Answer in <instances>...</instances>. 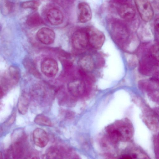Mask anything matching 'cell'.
Instances as JSON below:
<instances>
[{"instance_id": "cell-2", "label": "cell", "mask_w": 159, "mask_h": 159, "mask_svg": "<svg viewBox=\"0 0 159 159\" xmlns=\"http://www.w3.org/2000/svg\"><path fill=\"white\" fill-rule=\"evenodd\" d=\"M134 2L141 19L145 22L150 21L153 18L154 11L148 0H134Z\"/></svg>"}, {"instance_id": "cell-18", "label": "cell", "mask_w": 159, "mask_h": 159, "mask_svg": "<svg viewBox=\"0 0 159 159\" xmlns=\"http://www.w3.org/2000/svg\"><path fill=\"white\" fill-rule=\"evenodd\" d=\"M29 101L26 98H21L18 102V107L20 111L22 114H25L27 111Z\"/></svg>"}, {"instance_id": "cell-6", "label": "cell", "mask_w": 159, "mask_h": 159, "mask_svg": "<svg viewBox=\"0 0 159 159\" xmlns=\"http://www.w3.org/2000/svg\"><path fill=\"white\" fill-rule=\"evenodd\" d=\"M69 93L75 97H80L85 94L86 87L84 83L79 80H74L70 82L68 85Z\"/></svg>"}, {"instance_id": "cell-9", "label": "cell", "mask_w": 159, "mask_h": 159, "mask_svg": "<svg viewBox=\"0 0 159 159\" xmlns=\"http://www.w3.org/2000/svg\"><path fill=\"white\" fill-rule=\"evenodd\" d=\"M79 10L78 19L81 23H85L91 19L92 14L91 9L89 5L85 2H81L78 5Z\"/></svg>"}, {"instance_id": "cell-11", "label": "cell", "mask_w": 159, "mask_h": 159, "mask_svg": "<svg viewBox=\"0 0 159 159\" xmlns=\"http://www.w3.org/2000/svg\"><path fill=\"white\" fill-rule=\"evenodd\" d=\"M47 18L51 24L57 25L61 24L63 20V16L61 11L56 8L48 10L46 14Z\"/></svg>"}, {"instance_id": "cell-4", "label": "cell", "mask_w": 159, "mask_h": 159, "mask_svg": "<svg viewBox=\"0 0 159 159\" xmlns=\"http://www.w3.org/2000/svg\"><path fill=\"white\" fill-rule=\"evenodd\" d=\"M72 42L73 46L76 49L80 50L85 48L89 44L86 29L75 32L72 36Z\"/></svg>"}, {"instance_id": "cell-17", "label": "cell", "mask_w": 159, "mask_h": 159, "mask_svg": "<svg viewBox=\"0 0 159 159\" xmlns=\"http://www.w3.org/2000/svg\"><path fill=\"white\" fill-rule=\"evenodd\" d=\"M39 5V3L35 0H29L22 2L21 7L24 8H29L33 10L37 9Z\"/></svg>"}, {"instance_id": "cell-16", "label": "cell", "mask_w": 159, "mask_h": 159, "mask_svg": "<svg viewBox=\"0 0 159 159\" xmlns=\"http://www.w3.org/2000/svg\"><path fill=\"white\" fill-rule=\"evenodd\" d=\"M34 121L36 124L40 125L51 126L52 125L50 119L42 114L37 115L34 119Z\"/></svg>"}, {"instance_id": "cell-13", "label": "cell", "mask_w": 159, "mask_h": 159, "mask_svg": "<svg viewBox=\"0 0 159 159\" xmlns=\"http://www.w3.org/2000/svg\"><path fill=\"white\" fill-rule=\"evenodd\" d=\"M26 23L29 26L34 27L43 24V21L40 15L38 13H35L28 16L26 20Z\"/></svg>"}, {"instance_id": "cell-22", "label": "cell", "mask_w": 159, "mask_h": 159, "mask_svg": "<svg viewBox=\"0 0 159 159\" xmlns=\"http://www.w3.org/2000/svg\"><path fill=\"white\" fill-rule=\"evenodd\" d=\"M2 154L1 152L0 151V159H2Z\"/></svg>"}, {"instance_id": "cell-19", "label": "cell", "mask_w": 159, "mask_h": 159, "mask_svg": "<svg viewBox=\"0 0 159 159\" xmlns=\"http://www.w3.org/2000/svg\"><path fill=\"white\" fill-rule=\"evenodd\" d=\"M4 7L8 13H11L14 10L16 0H4Z\"/></svg>"}, {"instance_id": "cell-24", "label": "cell", "mask_w": 159, "mask_h": 159, "mask_svg": "<svg viewBox=\"0 0 159 159\" xmlns=\"http://www.w3.org/2000/svg\"><path fill=\"white\" fill-rule=\"evenodd\" d=\"M0 28H1V27H0Z\"/></svg>"}, {"instance_id": "cell-14", "label": "cell", "mask_w": 159, "mask_h": 159, "mask_svg": "<svg viewBox=\"0 0 159 159\" xmlns=\"http://www.w3.org/2000/svg\"><path fill=\"white\" fill-rule=\"evenodd\" d=\"M79 63L80 68L84 71H89L93 69V61L91 57L89 56L86 55L82 57Z\"/></svg>"}, {"instance_id": "cell-15", "label": "cell", "mask_w": 159, "mask_h": 159, "mask_svg": "<svg viewBox=\"0 0 159 159\" xmlns=\"http://www.w3.org/2000/svg\"><path fill=\"white\" fill-rule=\"evenodd\" d=\"M9 78L14 83H17L20 79V73L19 69L15 66H11L8 71Z\"/></svg>"}, {"instance_id": "cell-10", "label": "cell", "mask_w": 159, "mask_h": 159, "mask_svg": "<svg viewBox=\"0 0 159 159\" xmlns=\"http://www.w3.org/2000/svg\"><path fill=\"white\" fill-rule=\"evenodd\" d=\"M117 11L120 16L126 20L133 19L136 14L134 7L129 4H120L118 7Z\"/></svg>"}, {"instance_id": "cell-1", "label": "cell", "mask_w": 159, "mask_h": 159, "mask_svg": "<svg viewBox=\"0 0 159 159\" xmlns=\"http://www.w3.org/2000/svg\"><path fill=\"white\" fill-rule=\"evenodd\" d=\"M132 132L130 125L123 122L110 127L108 130L110 138L114 142L129 138Z\"/></svg>"}, {"instance_id": "cell-7", "label": "cell", "mask_w": 159, "mask_h": 159, "mask_svg": "<svg viewBox=\"0 0 159 159\" xmlns=\"http://www.w3.org/2000/svg\"><path fill=\"white\" fill-rule=\"evenodd\" d=\"M55 33L52 30L46 27L40 29L36 34L38 39L45 44L52 43L55 39Z\"/></svg>"}, {"instance_id": "cell-5", "label": "cell", "mask_w": 159, "mask_h": 159, "mask_svg": "<svg viewBox=\"0 0 159 159\" xmlns=\"http://www.w3.org/2000/svg\"><path fill=\"white\" fill-rule=\"evenodd\" d=\"M42 72L46 76L52 77L55 76L58 71L57 61L52 58H47L42 61L41 66Z\"/></svg>"}, {"instance_id": "cell-21", "label": "cell", "mask_w": 159, "mask_h": 159, "mask_svg": "<svg viewBox=\"0 0 159 159\" xmlns=\"http://www.w3.org/2000/svg\"><path fill=\"white\" fill-rule=\"evenodd\" d=\"M113 1L120 5L129 4L131 0H113Z\"/></svg>"}, {"instance_id": "cell-20", "label": "cell", "mask_w": 159, "mask_h": 159, "mask_svg": "<svg viewBox=\"0 0 159 159\" xmlns=\"http://www.w3.org/2000/svg\"><path fill=\"white\" fill-rule=\"evenodd\" d=\"M6 67V64L5 60L0 56V70H4Z\"/></svg>"}, {"instance_id": "cell-3", "label": "cell", "mask_w": 159, "mask_h": 159, "mask_svg": "<svg viewBox=\"0 0 159 159\" xmlns=\"http://www.w3.org/2000/svg\"><path fill=\"white\" fill-rule=\"evenodd\" d=\"M89 44L95 48H100L103 44L105 37L102 32L96 28L89 27L86 29Z\"/></svg>"}, {"instance_id": "cell-23", "label": "cell", "mask_w": 159, "mask_h": 159, "mask_svg": "<svg viewBox=\"0 0 159 159\" xmlns=\"http://www.w3.org/2000/svg\"><path fill=\"white\" fill-rule=\"evenodd\" d=\"M1 95H2V92H1V90L0 89V98L1 97Z\"/></svg>"}, {"instance_id": "cell-8", "label": "cell", "mask_w": 159, "mask_h": 159, "mask_svg": "<svg viewBox=\"0 0 159 159\" xmlns=\"http://www.w3.org/2000/svg\"><path fill=\"white\" fill-rule=\"evenodd\" d=\"M33 138L35 144L40 148L45 147L48 142V137L47 133L41 128H37L34 130Z\"/></svg>"}, {"instance_id": "cell-12", "label": "cell", "mask_w": 159, "mask_h": 159, "mask_svg": "<svg viewBox=\"0 0 159 159\" xmlns=\"http://www.w3.org/2000/svg\"><path fill=\"white\" fill-rule=\"evenodd\" d=\"M64 151L57 147H51L47 151L46 157L48 159H62L65 155Z\"/></svg>"}]
</instances>
